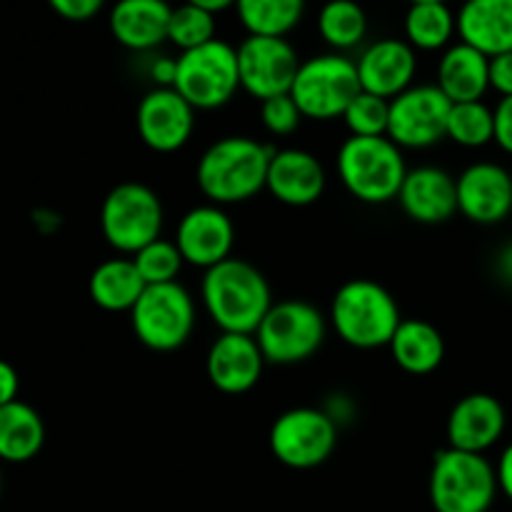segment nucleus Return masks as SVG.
Returning a JSON list of instances; mask_svg holds the SVG:
<instances>
[{
  "instance_id": "f257e3e1",
  "label": "nucleus",
  "mask_w": 512,
  "mask_h": 512,
  "mask_svg": "<svg viewBox=\"0 0 512 512\" xmlns=\"http://www.w3.org/2000/svg\"><path fill=\"white\" fill-rule=\"evenodd\" d=\"M275 148L250 135H225L205 148L195 165V183L208 203L238 205L263 193Z\"/></svg>"
},
{
  "instance_id": "f03ea898",
  "label": "nucleus",
  "mask_w": 512,
  "mask_h": 512,
  "mask_svg": "<svg viewBox=\"0 0 512 512\" xmlns=\"http://www.w3.org/2000/svg\"><path fill=\"white\" fill-rule=\"evenodd\" d=\"M200 300L220 333L255 335L268 310L273 290L268 278L243 258H228L205 270L200 280Z\"/></svg>"
},
{
  "instance_id": "7ed1b4c3",
  "label": "nucleus",
  "mask_w": 512,
  "mask_h": 512,
  "mask_svg": "<svg viewBox=\"0 0 512 512\" xmlns=\"http://www.w3.org/2000/svg\"><path fill=\"white\" fill-rule=\"evenodd\" d=\"M328 320L345 345L378 350L388 348L403 315L398 300L385 285L370 278H353L335 290Z\"/></svg>"
},
{
  "instance_id": "20e7f679",
  "label": "nucleus",
  "mask_w": 512,
  "mask_h": 512,
  "mask_svg": "<svg viewBox=\"0 0 512 512\" xmlns=\"http://www.w3.org/2000/svg\"><path fill=\"white\" fill-rule=\"evenodd\" d=\"M340 183L360 203L385 205L398 200L408 178L403 148L383 135V138H358L350 135L338 148L335 158Z\"/></svg>"
},
{
  "instance_id": "39448f33",
  "label": "nucleus",
  "mask_w": 512,
  "mask_h": 512,
  "mask_svg": "<svg viewBox=\"0 0 512 512\" xmlns=\"http://www.w3.org/2000/svg\"><path fill=\"white\" fill-rule=\"evenodd\" d=\"M498 493V470L485 455L455 448L435 453L428 480L435 512H488Z\"/></svg>"
},
{
  "instance_id": "423d86ee",
  "label": "nucleus",
  "mask_w": 512,
  "mask_h": 512,
  "mask_svg": "<svg viewBox=\"0 0 512 512\" xmlns=\"http://www.w3.org/2000/svg\"><path fill=\"white\" fill-rule=\"evenodd\" d=\"M163 223L160 195L150 185L135 180L115 185L100 205V233L105 243L130 258L153 240L163 238Z\"/></svg>"
},
{
  "instance_id": "0eeeda50",
  "label": "nucleus",
  "mask_w": 512,
  "mask_h": 512,
  "mask_svg": "<svg viewBox=\"0 0 512 512\" xmlns=\"http://www.w3.org/2000/svg\"><path fill=\"white\" fill-rule=\"evenodd\" d=\"M363 93L358 65L343 53H320L303 60L290 95L308 120L343 118L348 105Z\"/></svg>"
},
{
  "instance_id": "6e6552de",
  "label": "nucleus",
  "mask_w": 512,
  "mask_h": 512,
  "mask_svg": "<svg viewBox=\"0 0 512 512\" xmlns=\"http://www.w3.org/2000/svg\"><path fill=\"white\" fill-rule=\"evenodd\" d=\"M328 323L330 320L308 300H280L268 310L255 338L268 363L298 365L323 348Z\"/></svg>"
},
{
  "instance_id": "1a4fd4ad",
  "label": "nucleus",
  "mask_w": 512,
  "mask_h": 512,
  "mask_svg": "<svg viewBox=\"0 0 512 512\" xmlns=\"http://www.w3.org/2000/svg\"><path fill=\"white\" fill-rule=\"evenodd\" d=\"M175 90L195 110H218L235 98L240 88L238 48L215 38L178 55Z\"/></svg>"
},
{
  "instance_id": "9d476101",
  "label": "nucleus",
  "mask_w": 512,
  "mask_h": 512,
  "mask_svg": "<svg viewBox=\"0 0 512 512\" xmlns=\"http://www.w3.org/2000/svg\"><path fill=\"white\" fill-rule=\"evenodd\" d=\"M135 338L153 353L183 348L195 328V300L180 283L148 285L130 310Z\"/></svg>"
},
{
  "instance_id": "9b49d317",
  "label": "nucleus",
  "mask_w": 512,
  "mask_h": 512,
  "mask_svg": "<svg viewBox=\"0 0 512 512\" xmlns=\"http://www.w3.org/2000/svg\"><path fill=\"white\" fill-rule=\"evenodd\" d=\"M273 458L290 470H313L333 455L338 423L323 408H290L270 425Z\"/></svg>"
},
{
  "instance_id": "f8f14e48",
  "label": "nucleus",
  "mask_w": 512,
  "mask_h": 512,
  "mask_svg": "<svg viewBox=\"0 0 512 512\" xmlns=\"http://www.w3.org/2000/svg\"><path fill=\"white\" fill-rule=\"evenodd\" d=\"M453 100L435 83L413 85L390 100L388 138L403 150H425L448 138Z\"/></svg>"
},
{
  "instance_id": "ddd939ff",
  "label": "nucleus",
  "mask_w": 512,
  "mask_h": 512,
  "mask_svg": "<svg viewBox=\"0 0 512 512\" xmlns=\"http://www.w3.org/2000/svg\"><path fill=\"white\" fill-rule=\"evenodd\" d=\"M240 88L255 100H270L293 90L303 60L288 38L273 35H248L238 45Z\"/></svg>"
},
{
  "instance_id": "4468645a",
  "label": "nucleus",
  "mask_w": 512,
  "mask_h": 512,
  "mask_svg": "<svg viewBox=\"0 0 512 512\" xmlns=\"http://www.w3.org/2000/svg\"><path fill=\"white\" fill-rule=\"evenodd\" d=\"M135 128L145 148L168 155L185 148L195 130V108L175 88H153L140 98Z\"/></svg>"
},
{
  "instance_id": "2eb2a0df",
  "label": "nucleus",
  "mask_w": 512,
  "mask_h": 512,
  "mask_svg": "<svg viewBox=\"0 0 512 512\" xmlns=\"http://www.w3.org/2000/svg\"><path fill=\"white\" fill-rule=\"evenodd\" d=\"M175 243H178L185 263L200 270H210L223 260L233 258L235 225L220 205H195L180 218Z\"/></svg>"
},
{
  "instance_id": "dca6fc26",
  "label": "nucleus",
  "mask_w": 512,
  "mask_h": 512,
  "mask_svg": "<svg viewBox=\"0 0 512 512\" xmlns=\"http://www.w3.org/2000/svg\"><path fill=\"white\" fill-rule=\"evenodd\" d=\"M458 213L475 225H498L512 213V173L493 160L468 165L458 175Z\"/></svg>"
},
{
  "instance_id": "f3484780",
  "label": "nucleus",
  "mask_w": 512,
  "mask_h": 512,
  "mask_svg": "<svg viewBox=\"0 0 512 512\" xmlns=\"http://www.w3.org/2000/svg\"><path fill=\"white\" fill-rule=\"evenodd\" d=\"M265 355L258 338L245 333H220L205 358L208 380L225 395H243L260 383Z\"/></svg>"
},
{
  "instance_id": "a211bd4d",
  "label": "nucleus",
  "mask_w": 512,
  "mask_h": 512,
  "mask_svg": "<svg viewBox=\"0 0 512 512\" xmlns=\"http://www.w3.org/2000/svg\"><path fill=\"white\" fill-rule=\"evenodd\" d=\"M355 65H358L360 85H363L365 93L393 100L415 85L418 55L408 40L380 38L365 45Z\"/></svg>"
},
{
  "instance_id": "6ab92c4d",
  "label": "nucleus",
  "mask_w": 512,
  "mask_h": 512,
  "mask_svg": "<svg viewBox=\"0 0 512 512\" xmlns=\"http://www.w3.org/2000/svg\"><path fill=\"white\" fill-rule=\"evenodd\" d=\"M508 415L503 403L490 393H470L453 405L445 425L448 448L485 455L505 433Z\"/></svg>"
},
{
  "instance_id": "aec40b11",
  "label": "nucleus",
  "mask_w": 512,
  "mask_h": 512,
  "mask_svg": "<svg viewBox=\"0 0 512 512\" xmlns=\"http://www.w3.org/2000/svg\"><path fill=\"white\" fill-rule=\"evenodd\" d=\"M328 188V175L318 155L303 148L275 150L268 168V190L278 203L308 208L318 203Z\"/></svg>"
},
{
  "instance_id": "412c9836",
  "label": "nucleus",
  "mask_w": 512,
  "mask_h": 512,
  "mask_svg": "<svg viewBox=\"0 0 512 512\" xmlns=\"http://www.w3.org/2000/svg\"><path fill=\"white\" fill-rule=\"evenodd\" d=\"M398 203L415 223H445L458 213V178L438 165H420V168L408 170Z\"/></svg>"
},
{
  "instance_id": "4be33fe9",
  "label": "nucleus",
  "mask_w": 512,
  "mask_h": 512,
  "mask_svg": "<svg viewBox=\"0 0 512 512\" xmlns=\"http://www.w3.org/2000/svg\"><path fill=\"white\" fill-rule=\"evenodd\" d=\"M173 5L168 0H118L108 13L115 43L133 53H148L168 43Z\"/></svg>"
},
{
  "instance_id": "5701e85b",
  "label": "nucleus",
  "mask_w": 512,
  "mask_h": 512,
  "mask_svg": "<svg viewBox=\"0 0 512 512\" xmlns=\"http://www.w3.org/2000/svg\"><path fill=\"white\" fill-rule=\"evenodd\" d=\"M458 35L488 58L512 50V0H465Z\"/></svg>"
},
{
  "instance_id": "b1692460",
  "label": "nucleus",
  "mask_w": 512,
  "mask_h": 512,
  "mask_svg": "<svg viewBox=\"0 0 512 512\" xmlns=\"http://www.w3.org/2000/svg\"><path fill=\"white\" fill-rule=\"evenodd\" d=\"M440 90L453 103H475L490 90V58L468 43H453L438 60Z\"/></svg>"
},
{
  "instance_id": "393cba45",
  "label": "nucleus",
  "mask_w": 512,
  "mask_h": 512,
  "mask_svg": "<svg viewBox=\"0 0 512 512\" xmlns=\"http://www.w3.org/2000/svg\"><path fill=\"white\" fill-rule=\"evenodd\" d=\"M388 350L395 365L408 375H430L443 365L445 338L428 320L408 318L395 330Z\"/></svg>"
},
{
  "instance_id": "a878e982",
  "label": "nucleus",
  "mask_w": 512,
  "mask_h": 512,
  "mask_svg": "<svg viewBox=\"0 0 512 512\" xmlns=\"http://www.w3.org/2000/svg\"><path fill=\"white\" fill-rule=\"evenodd\" d=\"M145 288L148 285L133 258L103 260L88 280L90 300L105 313H130Z\"/></svg>"
},
{
  "instance_id": "bb28decb",
  "label": "nucleus",
  "mask_w": 512,
  "mask_h": 512,
  "mask_svg": "<svg viewBox=\"0 0 512 512\" xmlns=\"http://www.w3.org/2000/svg\"><path fill=\"white\" fill-rule=\"evenodd\" d=\"M45 445V423L33 405L15 400L0 405V458L5 463H28Z\"/></svg>"
},
{
  "instance_id": "cd10ccee",
  "label": "nucleus",
  "mask_w": 512,
  "mask_h": 512,
  "mask_svg": "<svg viewBox=\"0 0 512 512\" xmlns=\"http://www.w3.org/2000/svg\"><path fill=\"white\" fill-rule=\"evenodd\" d=\"M455 33H458V15L448 8V3H413L405 13V40L415 50L423 53L448 50Z\"/></svg>"
},
{
  "instance_id": "c85d7f7f",
  "label": "nucleus",
  "mask_w": 512,
  "mask_h": 512,
  "mask_svg": "<svg viewBox=\"0 0 512 512\" xmlns=\"http://www.w3.org/2000/svg\"><path fill=\"white\" fill-rule=\"evenodd\" d=\"M235 13L248 35L288 38L303 20L305 0H238Z\"/></svg>"
},
{
  "instance_id": "c756f323",
  "label": "nucleus",
  "mask_w": 512,
  "mask_h": 512,
  "mask_svg": "<svg viewBox=\"0 0 512 512\" xmlns=\"http://www.w3.org/2000/svg\"><path fill=\"white\" fill-rule=\"evenodd\" d=\"M318 33L333 53L353 50L368 35V13L358 0H328L318 13Z\"/></svg>"
},
{
  "instance_id": "7c9ffc66",
  "label": "nucleus",
  "mask_w": 512,
  "mask_h": 512,
  "mask_svg": "<svg viewBox=\"0 0 512 512\" xmlns=\"http://www.w3.org/2000/svg\"><path fill=\"white\" fill-rule=\"evenodd\" d=\"M448 140L460 148H485L495 143V113L493 108L475 100V103H453L448 120Z\"/></svg>"
},
{
  "instance_id": "2f4dec72",
  "label": "nucleus",
  "mask_w": 512,
  "mask_h": 512,
  "mask_svg": "<svg viewBox=\"0 0 512 512\" xmlns=\"http://www.w3.org/2000/svg\"><path fill=\"white\" fill-rule=\"evenodd\" d=\"M215 40V15L208 10L198 8V5L183 3L173 8L170 15V30L168 43H173L180 53L185 50H195L200 45Z\"/></svg>"
},
{
  "instance_id": "473e14b6",
  "label": "nucleus",
  "mask_w": 512,
  "mask_h": 512,
  "mask_svg": "<svg viewBox=\"0 0 512 512\" xmlns=\"http://www.w3.org/2000/svg\"><path fill=\"white\" fill-rule=\"evenodd\" d=\"M133 260L138 265L140 275H143L145 285L178 283V275L185 265L178 243L165 238H158L150 245H145L143 250L133 255Z\"/></svg>"
},
{
  "instance_id": "72a5a7b5",
  "label": "nucleus",
  "mask_w": 512,
  "mask_h": 512,
  "mask_svg": "<svg viewBox=\"0 0 512 512\" xmlns=\"http://www.w3.org/2000/svg\"><path fill=\"white\" fill-rule=\"evenodd\" d=\"M345 128L358 138H383L390 125V100L373 93H360L343 115Z\"/></svg>"
},
{
  "instance_id": "f704fd0d",
  "label": "nucleus",
  "mask_w": 512,
  "mask_h": 512,
  "mask_svg": "<svg viewBox=\"0 0 512 512\" xmlns=\"http://www.w3.org/2000/svg\"><path fill=\"white\" fill-rule=\"evenodd\" d=\"M300 120H303V113H300L298 103L290 93L260 103V123L275 138L293 135L300 128Z\"/></svg>"
},
{
  "instance_id": "c9c22d12",
  "label": "nucleus",
  "mask_w": 512,
  "mask_h": 512,
  "mask_svg": "<svg viewBox=\"0 0 512 512\" xmlns=\"http://www.w3.org/2000/svg\"><path fill=\"white\" fill-rule=\"evenodd\" d=\"M50 10L70 23H85L105 8V0H48Z\"/></svg>"
},
{
  "instance_id": "e433bc0d",
  "label": "nucleus",
  "mask_w": 512,
  "mask_h": 512,
  "mask_svg": "<svg viewBox=\"0 0 512 512\" xmlns=\"http://www.w3.org/2000/svg\"><path fill=\"white\" fill-rule=\"evenodd\" d=\"M490 90L500 98H512V50L490 58Z\"/></svg>"
},
{
  "instance_id": "4c0bfd02",
  "label": "nucleus",
  "mask_w": 512,
  "mask_h": 512,
  "mask_svg": "<svg viewBox=\"0 0 512 512\" xmlns=\"http://www.w3.org/2000/svg\"><path fill=\"white\" fill-rule=\"evenodd\" d=\"M495 113V145L512 155V98H500Z\"/></svg>"
},
{
  "instance_id": "58836bf2",
  "label": "nucleus",
  "mask_w": 512,
  "mask_h": 512,
  "mask_svg": "<svg viewBox=\"0 0 512 512\" xmlns=\"http://www.w3.org/2000/svg\"><path fill=\"white\" fill-rule=\"evenodd\" d=\"M150 80H153L155 88H175V78H178V58H170V55H158L153 58L148 68Z\"/></svg>"
},
{
  "instance_id": "ea45409f",
  "label": "nucleus",
  "mask_w": 512,
  "mask_h": 512,
  "mask_svg": "<svg viewBox=\"0 0 512 512\" xmlns=\"http://www.w3.org/2000/svg\"><path fill=\"white\" fill-rule=\"evenodd\" d=\"M18 393H20L18 370H15L8 360H3V363H0V405H8V403H15V400H20Z\"/></svg>"
},
{
  "instance_id": "a19ab883",
  "label": "nucleus",
  "mask_w": 512,
  "mask_h": 512,
  "mask_svg": "<svg viewBox=\"0 0 512 512\" xmlns=\"http://www.w3.org/2000/svg\"><path fill=\"white\" fill-rule=\"evenodd\" d=\"M495 470H498L500 493H503L505 498H508L510 503H512V443L503 450V455H500V460H498V465H495Z\"/></svg>"
},
{
  "instance_id": "79ce46f5",
  "label": "nucleus",
  "mask_w": 512,
  "mask_h": 512,
  "mask_svg": "<svg viewBox=\"0 0 512 512\" xmlns=\"http://www.w3.org/2000/svg\"><path fill=\"white\" fill-rule=\"evenodd\" d=\"M495 270H498L500 280H503L505 285H510V288H512V243L500 248L498 258H495Z\"/></svg>"
},
{
  "instance_id": "37998d69",
  "label": "nucleus",
  "mask_w": 512,
  "mask_h": 512,
  "mask_svg": "<svg viewBox=\"0 0 512 512\" xmlns=\"http://www.w3.org/2000/svg\"><path fill=\"white\" fill-rule=\"evenodd\" d=\"M185 3L198 5V8H203V10H208V13L218 15V13H225V10L235 8V5H238V0H185Z\"/></svg>"
},
{
  "instance_id": "c03bdc74",
  "label": "nucleus",
  "mask_w": 512,
  "mask_h": 512,
  "mask_svg": "<svg viewBox=\"0 0 512 512\" xmlns=\"http://www.w3.org/2000/svg\"><path fill=\"white\" fill-rule=\"evenodd\" d=\"M408 3H448V0H408Z\"/></svg>"
}]
</instances>
